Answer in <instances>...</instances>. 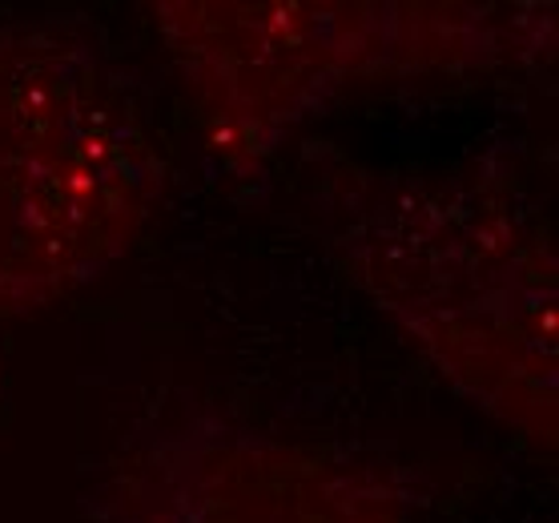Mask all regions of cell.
Here are the masks:
<instances>
[{"label": "cell", "instance_id": "1", "mask_svg": "<svg viewBox=\"0 0 559 523\" xmlns=\"http://www.w3.org/2000/svg\"><path fill=\"white\" fill-rule=\"evenodd\" d=\"M306 210L355 290L459 399L535 455L559 439V266L551 222L499 154L374 169L331 154Z\"/></svg>", "mask_w": 559, "mask_h": 523}, {"label": "cell", "instance_id": "2", "mask_svg": "<svg viewBox=\"0 0 559 523\" xmlns=\"http://www.w3.org/2000/svg\"><path fill=\"white\" fill-rule=\"evenodd\" d=\"M153 28L202 150L258 181L346 90L532 69L556 57V4L459 0H162Z\"/></svg>", "mask_w": 559, "mask_h": 523}, {"label": "cell", "instance_id": "3", "mask_svg": "<svg viewBox=\"0 0 559 523\" xmlns=\"http://www.w3.org/2000/svg\"><path fill=\"white\" fill-rule=\"evenodd\" d=\"M166 186L162 141L97 40L0 28V334L114 270Z\"/></svg>", "mask_w": 559, "mask_h": 523}, {"label": "cell", "instance_id": "4", "mask_svg": "<svg viewBox=\"0 0 559 523\" xmlns=\"http://www.w3.org/2000/svg\"><path fill=\"white\" fill-rule=\"evenodd\" d=\"M419 508L423 487L403 463L186 403L133 427L93 523H415Z\"/></svg>", "mask_w": 559, "mask_h": 523}]
</instances>
